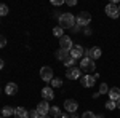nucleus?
<instances>
[{"label":"nucleus","mask_w":120,"mask_h":118,"mask_svg":"<svg viewBox=\"0 0 120 118\" xmlns=\"http://www.w3.org/2000/svg\"><path fill=\"white\" fill-rule=\"evenodd\" d=\"M58 22H59V27L63 29H72L75 26V18L71 14V13H63L59 19H58Z\"/></svg>","instance_id":"nucleus-1"},{"label":"nucleus","mask_w":120,"mask_h":118,"mask_svg":"<svg viewBox=\"0 0 120 118\" xmlns=\"http://www.w3.org/2000/svg\"><path fill=\"white\" fill-rule=\"evenodd\" d=\"M75 22H77V26L86 27V26L91 22V14H90L88 11H80V13H79V16L75 18Z\"/></svg>","instance_id":"nucleus-2"},{"label":"nucleus","mask_w":120,"mask_h":118,"mask_svg":"<svg viewBox=\"0 0 120 118\" xmlns=\"http://www.w3.org/2000/svg\"><path fill=\"white\" fill-rule=\"evenodd\" d=\"M98 77H99L98 73H94V75H83L80 78V83H82L83 88H93L96 80H98Z\"/></svg>","instance_id":"nucleus-3"},{"label":"nucleus","mask_w":120,"mask_h":118,"mask_svg":"<svg viewBox=\"0 0 120 118\" xmlns=\"http://www.w3.org/2000/svg\"><path fill=\"white\" fill-rule=\"evenodd\" d=\"M104 11H106V14L109 16V18H112V19H117L120 16V11H119V7L115 5V3H107L106 5V8H104Z\"/></svg>","instance_id":"nucleus-4"},{"label":"nucleus","mask_w":120,"mask_h":118,"mask_svg":"<svg viewBox=\"0 0 120 118\" xmlns=\"http://www.w3.org/2000/svg\"><path fill=\"white\" fill-rule=\"evenodd\" d=\"M80 67H82V70H85V72H91V70H94L96 64H94V61L90 59V57H82Z\"/></svg>","instance_id":"nucleus-5"},{"label":"nucleus","mask_w":120,"mask_h":118,"mask_svg":"<svg viewBox=\"0 0 120 118\" xmlns=\"http://www.w3.org/2000/svg\"><path fill=\"white\" fill-rule=\"evenodd\" d=\"M40 78L43 80V82H50L53 80V69L51 67H42L40 69Z\"/></svg>","instance_id":"nucleus-6"},{"label":"nucleus","mask_w":120,"mask_h":118,"mask_svg":"<svg viewBox=\"0 0 120 118\" xmlns=\"http://www.w3.org/2000/svg\"><path fill=\"white\" fill-rule=\"evenodd\" d=\"M66 77L69 80H79V78H82V72H80L79 67H71V69L66 70Z\"/></svg>","instance_id":"nucleus-7"},{"label":"nucleus","mask_w":120,"mask_h":118,"mask_svg":"<svg viewBox=\"0 0 120 118\" xmlns=\"http://www.w3.org/2000/svg\"><path fill=\"white\" fill-rule=\"evenodd\" d=\"M59 48H61V50H66V51H71V50L74 48V43H72V40L67 35H64V37L59 38Z\"/></svg>","instance_id":"nucleus-8"},{"label":"nucleus","mask_w":120,"mask_h":118,"mask_svg":"<svg viewBox=\"0 0 120 118\" xmlns=\"http://www.w3.org/2000/svg\"><path fill=\"white\" fill-rule=\"evenodd\" d=\"M85 53H86V57H90V59H93V61H96V59L101 57V48L93 46V48H90V50H86Z\"/></svg>","instance_id":"nucleus-9"},{"label":"nucleus","mask_w":120,"mask_h":118,"mask_svg":"<svg viewBox=\"0 0 120 118\" xmlns=\"http://www.w3.org/2000/svg\"><path fill=\"white\" fill-rule=\"evenodd\" d=\"M64 109L67 110V113H75L77 109H79V104L74 99H67V100H64Z\"/></svg>","instance_id":"nucleus-10"},{"label":"nucleus","mask_w":120,"mask_h":118,"mask_svg":"<svg viewBox=\"0 0 120 118\" xmlns=\"http://www.w3.org/2000/svg\"><path fill=\"white\" fill-rule=\"evenodd\" d=\"M35 110L38 112L40 117H43V115H48V113H50V105H48L46 100H42V102H38V105H37Z\"/></svg>","instance_id":"nucleus-11"},{"label":"nucleus","mask_w":120,"mask_h":118,"mask_svg":"<svg viewBox=\"0 0 120 118\" xmlns=\"http://www.w3.org/2000/svg\"><path fill=\"white\" fill-rule=\"evenodd\" d=\"M83 54V48L80 45H74V48L71 50V57L72 59H80Z\"/></svg>","instance_id":"nucleus-12"},{"label":"nucleus","mask_w":120,"mask_h":118,"mask_svg":"<svg viewBox=\"0 0 120 118\" xmlns=\"http://www.w3.org/2000/svg\"><path fill=\"white\" fill-rule=\"evenodd\" d=\"M42 97H43V100H51L53 97H55L53 88H50V86H45V88L42 89Z\"/></svg>","instance_id":"nucleus-13"},{"label":"nucleus","mask_w":120,"mask_h":118,"mask_svg":"<svg viewBox=\"0 0 120 118\" xmlns=\"http://www.w3.org/2000/svg\"><path fill=\"white\" fill-rule=\"evenodd\" d=\"M69 57H71V51H66V50H61V48L56 51V59H59V61H63V62L67 61Z\"/></svg>","instance_id":"nucleus-14"},{"label":"nucleus","mask_w":120,"mask_h":118,"mask_svg":"<svg viewBox=\"0 0 120 118\" xmlns=\"http://www.w3.org/2000/svg\"><path fill=\"white\" fill-rule=\"evenodd\" d=\"M5 93H7L8 96H15V94L18 93V85H16V83H13V82L8 83V85L5 86Z\"/></svg>","instance_id":"nucleus-15"},{"label":"nucleus","mask_w":120,"mask_h":118,"mask_svg":"<svg viewBox=\"0 0 120 118\" xmlns=\"http://www.w3.org/2000/svg\"><path fill=\"white\" fill-rule=\"evenodd\" d=\"M15 117L16 118H29V112L22 107H16L15 109Z\"/></svg>","instance_id":"nucleus-16"},{"label":"nucleus","mask_w":120,"mask_h":118,"mask_svg":"<svg viewBox=\"0 0 120 118\" xmlns=\"http://www.w3.org/2000/svg\"><path fill=\"white\" fill-rule=\"evenodd\" d=\"M109 99L115 100V102L120 99V88H111L109 89Z\"/></svg>","instance_id":"nucleus-17"},{"label":"nucleus","mask_w":120,"mask_h":118,"mask_svg":"<svg viewBox=\"0 0 120 118\" xmlns=\"http://www.w3.org/2000/svg\"><path fill=\"white\" fill-rule=\"evenodd\" d=\"M2 115L5 118H8L10 115H15V109H13V107H3V109H2Z\"/></svg>","instance_id":"nucleus-18"},{"label":"nucleus","mask_w":120,"mask_h":118,"mask_svg":"<svg viewBox=\"0 0 120 118\" xmlns=\"http://www.w3.org/2000/svg\"><path fill=\"white\" fill-rule=\"evenodd\" d=\"M50 115H51V117H61V110H59V107H50Z\"/></svg>","instance_id":"nucleus-19"},{"label":"nucleus","mask_w":120,"mask_h":118,"mask_svg":"<svg viewBox=\"0 0 120 118\" xmlns=\"http://www.w3.org/2000/svg\"><path fill=\"white\" fill-rule=\"evenodd\" d=\"M53 35H55V37H59V38H61V37H64V29L59 27V26H58V27H55V29H53Z\"/></svg>","instance_id":"nucleus-20"},{"label":"nucleus","mask_w":120,"mask_h":118,"mask_svg":"<svg viewBox=\"0 0 120 118\" xmlns=\"http://www.w3.org/2000/svg\"><path fill=\"white\" fill-rule=\"evenodd\" d=\"M51 86H53V88H61V86H63V80H61V78H53V80H51Z\"/></svg>","instance_id":"nucleus-21"},{"label":"nucleus","mask_w":120,"mask_h":118,"mask_svg":"<svg viewBox=\"0 0 120 118\" xmlns=\"http://www.w3.org/2000/svg\"><path fill=\"white\" fill-rule=\"evenodd\" d=\"M106 109H107V110H115V109H117V102H115V100H109V102H106Z\"/></svg>","instance_id":"nucleus-22"},{"label":"nucleus","mask_w":120,"mask_h":118,"mask_svg":"<svg viewBox=\"0 0 120 118\" xmlns=\"http://www.w3.org/2000/svg\"><path fill=\"white\" fill-rule=\"evenodd\" d=\"M8 7H7V5H0V18H2V16H7V14H8Z\"/></svg>","instance_id":"nucleus-23"},{"label":"nucleus","mask_w":120,"mask_h":118,"mask_svg":"<svg viewBox=\"0 0 120 118\" xmlns=\"http://www.w3.org/2000/svg\"><path fill=\"white\" fill-rule=\"evenodd\" d=\"M106 93H109L107 83H101V86H99V94H106Z\"/></svg>","instance_id":"nucleus-24"},{"label":"nucleus","mask_w":120,"mask_h":118,"mask_svg":"<svg viewBox=\"0 0 120 118\" xmlns=\"http://www.w3.org/2000/svg\"><path fill=\"white\" fill-rule=\"evenodd\" d=\"M74 64H75V59H72V57H69L67 61H64V65L67 67V69H71V67H74Z\"/></svg>","instance_id":"nucleus-25"},{"label":"nucleus","mask_w":120,"mask_h":118,"mask_svg":"<svg viewBox=\"0 0 120 118\" xmlns=\"http://www.w3.org/2000/svg\"><path fill=\"white\" fill-rule=\"evenodd\" d=\"M82 118H96V115L93 112H90V110H86L85 113H82Z\"/></svg>","instance_id":"nucleus-26"},{"label":"nucleus","mask_w":120,"mask_h":118,"mask_svg":"<svg viewBox=\"0 0 120 118\" xmlns=\"http://www.w3.org/2000/svg\"><path fill=\"white\" fill-rule=\"evenodd\" d=\"M29 118H40V115H38L37 110H30L29 112Z\"/></svg>","instance_id":"nucleus-27"},{"label":"nucleus","mask_w":120,"mask_h":118,"mask_svg":"<svg viewBox=\"0 0 120 118\" xmlns=\"http://www.w3.org/2000/svg\"><path fill=\"white\" fill-rule=\"evenodd\" d=\"M5 45H7V38L5 35H0V48H5Z\"/></svg>","instance_id":"nucleus-28"},{"label":"nucleus","mask_w":120,"mask_h":118,"mask_svg":"<svg viewBox=\"0 0 120 118\" xmlns=\"http://www.w3.org/2000/svg\"><path fill=\"white\" fill-rule=\"evenodd\" d=\"M66 3L64 0H51V5H55V7H59V5H63Z\"/></svg>","instance_id":"nucleus-29"},{"label":"nucleus","mask_w":120,"mask_h":118,"mask_svg":"<svg viewBox=\"0 0 120 118\" xmlns=\"http://www.w3.org/2000/svg\"><path fill=\"white\" fill-rule=\"evenodd\" d=\"M66 5H69V7H75V5H77V0H66Z\"/></svg>","instance_id":"nucleus-30"},{"label":"nucleus","mask_w":120,"mask_h":118,"mask_svg":"<svg viewBox=\"0 0 120 118\" xmlns=\"http://www.w3.org/2000/svg\"><path fill=\"white\" fill-rule=\"evenodd\" d=\"M3 65H5V62H3V59H0V70L3 69Z\"/></svg>","instance_id":"nucleus-31"},{"label":"nucleus","mask_w":120,"mask_h":118,"mask_svg":"<svg viewBox=\"0 0 120 118\" xmlns=\"http://www.w3.org/2000/svg\"><path fill=\"white\" fill-rule=\"evenodd\" d=\"M59 118H69V115H67V113H61V117Z\"/></svg>","instance_id":"nucleus-32"},{"label":"nucleus","mask_w":120,"mask_h":118,"mask_svg":"<svg viewBox=\"0 0 120 118\" xmlns=\"http://www.w3.org/2000/svg\"><path fill=\"white\" fill-rule=\"evenodd\" d=\"M96 118H104V115H101V113H98V115H96Z\"/></svg>","instance_id":"nucleus-33"},{"label":"nucleus","mask_w":120,"mask_h":118,"mask_svg":"<svg viewBox=\"0 0 120 118\" xmlns=\"http://www.w3.org/2000/svg\"><path fill=\"white\" fill-rule=\"evenodd\" d=\"M71 118H79V117H77V113H72V115H71Z\"/></svg>","instance_id":"nucleus-34"},{"label":"nucleus","mask_w":120,"mask_h":118,"mask_svg":"<svg viewBox=\"0 0 120 118\" xmlns=\"http://www.w3.org/2000/svg\"><path fill=\"white\" fill-rule=\"evenodd\" d=\"M117 109H120V99L117 100Z\"/></svg>","instance_id":"nucleus-35"},{"label":"nucleus","mask_w":120,"mask_h":118,"mask_svg":"<svg viewBox=\"0 0 120 118\" xmlns=\"http://www.w3.org/2000/svg\"><path fill=\"white\" fill-rule=\"evenodd\" d=\"M40 118H51L50 115H43V117H40Z\"/></svg>","instance_id":"nucleus-36"},{"label":"nucleus","mask_w":120,"mask_h":118,"mask_svg":"<svg viewBox=\"0 0 120 118\" xmlns=\"http://www.w3.org/2000/svg\"><path fill=\"white\" fill-rule=\"evenodd\" d=\"M0 118H5V117H0Z\"/></svg>","instance_id":"nucleus-37"},{"label":"nucleus","mask_w":120,"mask_h":118,"mask_svg":"<svg viewBox=\"0 0 120 118\" xmlns=\"http://www.w3.org/2000/svg\"><path fill=\"white\" fill-rule=\"evenodd\" d=\"M119 11H120V7H119Z\"/></svg>","instance_id":"nucleus-38"}]
</instances>
